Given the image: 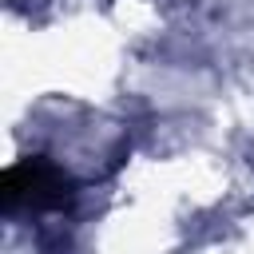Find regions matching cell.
Returning <instances> with one entry per match:
<instances>
[{"mask_svg": "<svg viewBox=\"0 0 254 254\" xmlns=\"http://www.w3.org/2000/svg\"><path fill=\"white\" fill-rule=\"evenodd\" d=\"M71 194H75L71 175L44 155H28L0 175L4 210H64Z\"/></svg>", "mask_w": 254, "mask_h": 254, "instance_id": "1", "label": "cell"}]
</instances>
